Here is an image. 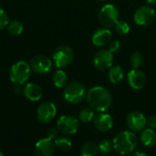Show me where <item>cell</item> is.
I'll list each match as a JSON object with an SVG mask.
<instances>
[{"instance_id":"cell-5","label":"cell","mask_w":156,"mask_h":156,"mask_svg":"<svg viewBox=\"0 0 156 156\" xmlns=\"http://www.w3.org/2000/svg\"><path fill=\"white\" fill-rule=\"evenodd\" d=\"M52 59L58 69H64L72 63L74 59V51L69 46H60L54 50Z\"/></svg>"},{"instance_id":"cell-10","label":"cell","mask_w":156,"mask_h":156,"mask_svg":"<svg viewBox=\"0 0 156 156\" xmlns=\"http://www.w3.org/2000/svg\"><path fill=\"white\" fill-rule=\"evenodd\" d=\"M57 115V107L52 101H45L41 103L37 110V120L44 124L50 123Z\"/></svg>"},{"instance_id":"cell-9","label":"cell","mask_w":156,"mask_h":156,"mask_svg":"<svg viewBox=\"0 0 156 156\" xmlns=\"http://www.w3.org/2000/svg\"><path fill=\"white\" fill-rule=\"evenodd\" d=\"M114 60L113 53L109 49H101L99 50L93 58L94 67L101 71H105L112 67Z\"/></svg>"},{"instance_id":"cell-20","label":"cell","mask_w":156,"mask_h":156,"mask_svg":"<svg viewBox=\"0 0 156 156\" xmlns=\"http://www.w3.org/2000/svg\"><path fill=\"white\" fill-rule=\"evenodd\" d=\"M52 81L57 88H64L68 84V76L61 69H57L52 76Z\"/></svg>"},{"instance_id":"cell-4","label":"cell","mask_w":156,"mask_h":156,"mask_svg":"<svg viewBox=\"0 0 156 156\" xmlns=\"http://www.w3.org/2000/svg\"><path fill=\"white\" fill-rule=\"evenodd\" d=\"M86 89L80 82L74 81L66 85L63 96L67 102L70 104H79L86 97Z\"/></svg>"},{"instance_id":"cell-13","label":"cell","mask_w":156,"mask_h":156,"mask_svg":"<svg viewBox=\"0 0 156 156\" xmlns=\"http://www.w3.org/2000/svg\"><path fill=\"white\" fill-rule=\"evenodd\" d=\"M127 81L132 89L139 90L145 87L147 83V77L141 69H133L127 75Z\"/></svg>"},{"instance_id":"cell-32","label":"cell","mask_w":156,"mask_h":156,"mask_svg":"<svg viewBox=\"0 0 156 156\" xmlns=\"http://www.w3.org/2000/svg\"><path fill=\"white\" fill-rule=\"evenodd\" d=\"M23 89L24 88H22V85H20V84H15V87H14L13 90H14V92L16 94L21 95L23 93Z\"/></svg>"},{"instance_id":"cell-3","label":"cell","mask_w":156,"mask_h":156,"mask_svg":"<svg viewBox=\"0 0 156 156\" xmlns=\"http://www.w3.org/2000/svg\"><path fill=\"white\" fill-rule=\"evenodd\" d=\"M31 73V67L25 60H20L13 64L9 69V79L14 84L23 85L26 83Z\"/></svg>"},{"instance_id":"cell-23","label":"cell","mask_w":156,"mask_h":156,"mask_svg":"<svg viewBox=\"0 0 156 156\" xmlns=\"http://www.w3.org/2000/svg\"><path fill=\"white\" fill-rule=\"evenodd\" d=\"M94 116H95L94 110L90 107H87V108H83L80 112L79 120L83 123H88V122H90L91 121H93Z\"/></svg>"},{"instance_id":"cell-19","label":"cell","mask_w":156,"mask_h":156,"mask_svg":"<svg viewBox=\"0 0 156 156\" xmlns=\"http://www.w3.org/2000/svg\"><path fill=\"white\" fill-rule=\"evenodd\" d=\"M109 80L112 84H119L124 77V71L122 67L120 66H114L111 67L109 70Z\"/></svg>"},{"instance_id":"cell-7","label":"cell","mask_w":156,"mask_h":156,"mask_svg":"<svg viewBox=\"0 0 156 156\" xmlns=\"http://www.w3.org/2000/svg\"><path fill=\"white\" fill-rule=\"evenodd\" d=\"M155 10L149 5H143L139 7L133 15L134 22L138 26L142 27H147L152 25L155 21Z\"/></svg>"},{"instance_id":"cell-6","label":"cell","mask_w":156,"mask_h":156,"mask_svg":"<svg viewBox=\"0 0 156 156\" xmlns=\"http://www.w3.org/2000/svg\"><path fill=\"white\" fill-rule=\"evenodd\" d=\"M119 10L115 5L112 4H107L101 8L98 18L100 23L104 27L111 28L113 27L119 20Z\"/></svg>"},{"instance_id":"cell-11","label":"cell","mask_w":156,"mask_h":156,"mask_svg":"<svg viewBox=\"0 0 156 156\" xmlns=\"http://www.w3.org/2000/svg\"><path fill=\"white\" fill-rule=\"evenodd\" d=\"M126 124L130 131L133 133H140L147 126V118L142 112L134 111L127 115Z\"/></svg>"},{"instance_id":"cell-28","label":"cell","mask_w":156,"mask_h":156,"mask_svg":"<svg viewBox=\"0 0 156 156\" xmlns=\"http://www.w3.org/2000/svg\"><path fill=\"white\" fill-rule=\"evenodd\" d=\"M8 23H9V18L6 12L4 9L0 8V30L5 28L8 26Z\"/></svg>"},{"instance_id":"cell-35","label":"cell","mask_w":156,"mask_h":156,"mask_svg":"<svg viewBox=\"0 0 156 156\" xmlns=\"http://www.w3.org/2000/svg\"><path fill=\"white\" fill-rule=\"evenodd\" d=\"M4 155V154L2 153V152H0V156H3Z\"/></svg>"},{"instance_id":"cell-31","label":"cell","mask_w":156,"mask_h":156,"mask_svg":"<svg viewBox=\"0 0 156 156\" xmlns=\"http://www.w3.org/2000/svg\"><path fill=\"white\" fill-rule=\"evenodd\" d=\"M147 126L151 129H156V115H152L147 118Z\"/></svg>"},{"instance_id":"cell-30","label":"cell","mask_w":156,"mask_h":156,"mask_svg":"<svg viewBox=\"0 0 156 156\" xmlns=\"http://www.w3.org/2000/svg\"><path fill=\"white\" fill-rule=\"evenodd\" d=\"M47 135H48V138H50L52 140H55L58 135V128H50V129H48V132H47Z\"/></svg>"},{"instance_id":"cell-22","label":"cell","mask_w":156,"mask_h":156,"mask_svg":"<svg viewBox=\"0 0 156 156\" xmlns=\"http://www.w3.org/2000/svg\"><path fill=\"white\" fill-rule=\"evenodd\" d=\"M54 144H55L56 148H58L59 151H62V152L69 151L72 146V143L70 139L68 138L67 136H58L55 139Z\"/></svg>"},{"instance_id":"cell-16","label":"cell","mask_w":156,"mask_h":156,"mask_svg":"<svg viewBox=\"0 0 156 156\" xmlns=\"http://www.w3.org/2000/svg\"><path fill=\"white\" fill-rule=\"evenodd\" d=\"M55 144L52 139L47 137L40 139L35 145V153L38 156H52L55 153Z\"/></svg>"},{"instance_id":"cell-27","label":"cell","mask_w":156,"mask_h":156,"mask_svg":"<svg viewBox=\"0 0 156 156\" xmlns=\"http://www.w3.org/2000/svg\"><path fill=\"white\" fill-rule=\"evenodd\" d=\"M98 146H99V150L102 154H110L112 151V149H113V144H112V142L110 141V140H108V139L101 140L99 143Z\"/></svg>"},{"instance_id":"cell-14","label":"cell","mask_w":156,"mask_h":156,"mask_svg":"<svg viewBox=\"0 0 156 156\" xmlns=\"http://www.w3.org/2000/svg\"><path fill=\"white\" fill-rule=\"evenodd\" d=\"M112 39V34L107 27L96 29L91 36V42L95 47L102 48L108 45Z\"/></svg>"},{"instance_id":"cell-24","label":"cell","mask_w":156,"mask_h":156,"mask_svg":"<svg viewBox=\"0 0 156 156\" xmlns=\"http://www.w3.org/2000/svg\"><path fill=\"white\" fill-rule=\"evenodd\" d=\"M23 25L21 22L17 21V20H14L8 23L7 26V30L9 32V34H11L12 36H18L23 32Z\"/></svg>"},{"instance_id":"cell-29","label":"cell","mask_w":156,"mask_h":156,"mask_svg":"<svg viewBox=\"0 0 156 156\" xmlns=\"http://www.w3.org/2000/svg\"><path fill=\"white\" fill-rule=\"evenodd\" d=\"M122 48V44L119 40H112L109 43V50H111L113 54L118 53Z\"/></svg>"},{"instance_id":"cell-17","label":"cell","mask_w":156,"mask_h":156,"mask_svg":"<svg viewBox=\"0 0 156 156\" xmlns=\"http://www.w3.org/2000/svg\"><path fill=\"white\" fill-rule=\"evenodd\" d=\"M23 94L27 100L37 101L43 97V90L36 83H27L23 89Z\"/></svg>"},{"instance_id":"cell-21","label":"cell","mask_w":156,"mask_h":156,"mask_svg":"<svg viewBox=\"0 0 156 156\" xmlns=\"http://www.w3.org/2000/svg\"><path fill=\"white\" fill-rule=\"evenodd\" d=\"M99 146L94 142H87L85 143L81 149L80 154L82 156H95L99 153Z\"/></svg>"},{"instance_id":"cell-15","label":"cell","mask_w":156,"mask_h":156,"mask_svg":"<svg viewBox=\"0 0 156 156\" xmlns=\"http://www.w3.org/2000/svg\"><path fill=\"white\" fill-rule=\"evenodd\" d=\"M93 125L95 129L98 130L99 132H101V133L109 132L113 127L112 117L110 114L105 113L104 112L98 113L93 118Z\"/></svg>"},{"instance_id":"cell-36","label":"cell","mask_w":156,"mask_h":156,"mask_svg":"<svg viewBox=\"0 0 156 156\" xmlns=\"http://www.w3.org/2000/svg\"><path fill=\"white\" fill-rule=\"evenodd\" d=\"M100 1H105V0H100Z\"/></svg>"},{"instance_id":"cell-8","label":"cell","mask_w":156,"mask_h":156,"mask_svg":"<svg viewBox=\"0 0 156 156\" xmlns=\"http://www.w3.org/2000/svg\"><path fill=\"white\" fill-rule=\"evenodd\" d=\"M57 128L59 133L66 135H73L77 133L80 128V122L73 116L63 115L57 122Z\"/></svg>"},{"instance_id":"cell-25","label":"cell","mask_w":156,"mask_h":156,"mask_svg":"<svg viewBox=\"0 0 156 156\" xmlns=\"http://www.w3.org/2000/svg\"><path fill=\"white\" fill-rule=\"evenodd\" d=\"M130 63L133 69H139L144 64V56L141 52L135 51L130 57Z\"/></svg>"},{"instance_id":"cell-12","label":"cell","mask_w":156,"mask_h":156,"mask_svg":"<svg viewBox=\"0 0 156 156\" xmlns=\"http://www.w3.org/2000/svg\"><path fill=\"white\" fill-rule=\"evenodd\" d=\"M30 67L35 73L38 75H44L51 70L52 60L47 56L37 55L31 58Z\"/></svg>"},{"instance_id":"cell-2","label":"cell","mask_w":156,"mask_h":156,"mask_svg":"<svg viewBox=\"0 0 156 156\" xmlns=\"http://www.w3.org/2000/svg\"><path fill=\"white\" fill-rule=\"evenodd\" d=\"M113 149L122 155L133 153L138 145V138L132 131H122L119 133L112 141Z\"/></svg>"},{"instance_id":"cell-34","label":"cell","mask_w":156,"mask_h":156,"mask_svg":"<svg viewBox=\"0 0 156 156\" xmlns=\"http://www.w3.org/2000/svg\"><path fill=\"white\" fill-rule=\"evenodd\" d=\"M148 4H151V5H156V0H145Z\"/></svg>"},{"instance_id":"cell-26","label":"cell","mask_w":156,"mask_h":156,"mask_svg":"<svg viewBox=\"0 0 156 156\" xmlns=\"http://www.w3.org/2000/svg\"><path fill=\"white\" fill-rule=\"evenodd\" d=\"M114 28L116 32L120 35H127L131 30L130 25L123 20H118L114 26Z\"/></svg>"},{"instance_id":"cell-1","label":"cell","mask_w":156,"mask_h":156,"mask_svg":"<svg viewBox=\"0 0 156 156\" xmlns=\"http://www.w3.org/2000/svg\"><path fill=\"white\" fill-rule=\"evenodd\" d=\"M86 99L90 107L99 112H106L110 109L112 103V96L111 92L101 86L90 88L86 94Z\"/></svg>"},{"instance_id":"cell-33","label":"cell","mask_w":156,"mask_h":156,"mask_svg":"<svg viewBox=\"0 0 156 156\" xmlns=\"http://www.w3.org/2000/svg\"><path fill=\"white\" fill-rule=\"evenodd\" d=\"M134 155L137 156H146L147 154L143 152V151H140V150H137V151H134Z\"/></svg>"},{"instance_id":"cell-18","label":"cell","mask_w":156,"mask_h":156,"mask_svg":"<svg viewBox=\"0 0 156 156\" xmlns=\"http://www.w3.org/2000/svg\"><path fill=\"white\" fill-rule=\"evenodd\" d=\"M142 144L145 147H154L156 144V133L154 129L147 128L142 131L140 136Z\"/></svg>"}]
</instances>
